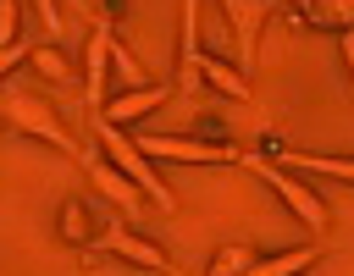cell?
<instances>
[{"label": "cell", "instance_id": "1", "mask_svg": "<svg viewBox=\"0 0 354 276\" xmlns=\"http://www.w3.org/2000/svg\"><path fill=\"white\" fill-rule=\"evenodd\" d=\"M238 166H249V171H254V177H260V182L293 210L299 226H310V232H326V226H332V210H326V199L310 188L304 171H288L277 155H238Z\"/></svg>", "mask_w": 354, "mask_h": 276}, {"label": "cell", "instance_id": "2", "mask_svg": "<svg viewBox=\"0 0 354 276\" xmlns=\"http://www.w3.org/2000/svg\"><path fill=\"white\" fill-rule=\"evenodd\" d=\"M94 138H100V149H105V155H111V160H116V166H122V171L149 193V204H155V210H177L171 188L160 182V171L149 166V155L138 149V138H127V132H122V121H111V116L100 110V116H94Z\"/></svg>", "mask_w": 354, "mask_h": 276}, {"label": "cell", "instance_id": "3", "mask_svg": "<svg viewBox=\"0 0 354 276\" xmlns=\"http://www.w3.org/2000/svg\"><path fill=\"white\" fill-rule=\"evenodd\" d=\"M0 116L17 127V132H28V138H39V144H50L55 155H77V144H72V132L61 127V116L44 105V99H33V94H6L0 99Z\"/></svg>", "mask_w": 354, "mask_h": 276}, {"label": "cell", "instance_id": "4", "mask_svg": "<svg viewBox=\"0 0 354 276\" xmlns=\"http://www.w3.org/2000/svg\"><path fill=\"white\" fill-rule=\"evenodd\" d=\"M138 149L149 160H188V166H232L238 149L227 138H166V132H138Z\"/></svg>", "mask_w": 354, "mask_h": 276}, {"label": "cell", "instance_id": "5", "mask_svg": "<svg viewBox=\"0 0 354 276\" xmlns=\"http://www.w3.org/2000/svg\"><path fill=\"white\" fill-rule=\"evenodd\" d=\"M83 171H88V182L111 199V210H122V215H133V210H155V204H149V193H144V188H138V182H133V177H127V171L100 149V138H94V149L83 155Z\"/></svg>", "mask_w": 354, "mask_h": 276}, {"label": "cell", "instance_id": "6", "mask_svg": "<svg viewBox=\"0 0 354 276\" xmlns=\"http://www.w3.org/2000/svg\"><path fill=\"white\" fill-rule=\"evenodd\" d=\"M88 248H94V254H122L127 265H144V270H177V265H171V254H160L149 237H138V232L122 221V210L105 221V232H100Z\"/></svg>", "mask_w": 354, "mask_h": 276}, {"label": "cell", "instance_id": "7", "mask_svg": "<svg viewBox=\"0 0 354 276\" xmlns=\"http://www.w3.org/2000/svg\"><path fill=\"white\" fill-rule=\"evenodd\" d=\"M199 55H205V33H199V0H183V39H177V94L199 88Z\"/></svg>", "mask_w": 354, "mask_h": 276}, {"label": "cell", "instance_id": "8", "mask_svg": "<svg viewBox=\"0 0 354 276\" xmlns=\"http://www.w3.org/2000/svg\"><path fill=\"white\" fill-rule=\"evenodd\" d=\"M105 61H111V22H94V33H88V55H83V105H88V116H100L105 110Z\"/></svg>", "mask_w": 354, "mask_h": 276}, {"label": "cell", "instance_id": "9", "mask_svg": "<svg viewBox=\"0 0 354 276\" xmlns=\"http://www.w3.org/2000/svg\"><path fill=\"white\" fill-rule=\"evenodd\" d=\"M177 94V83H138L133 94H122V99H105V116L111 121H133V116H155L166 99Z\"/></svg>", "mask_w": 354, "mask_h": 276}, {"label": "cell", "instance_id": "10", "mask_svg": "<svg viewBox=\"0 0 354 276\" xmlns=\"http://www.w3.org/2000/svg\"><path fill=\"white\" fill-rule=\"evenodd\" d=\"M271 6H277V0H221L227 22H232V33H238L243 61H254V33H260V22L271 17Z\"/></svg>", "mask_w": 354, "mask_h": 276}, {"label": "cell", "instance_id": "11", "mask_svg": "<svg viewBox=\"0 0 354 276\" xmlns=\"http://www.w3.org/2000/svg\"><path fill=\"white\" fill-rule=\"evenodd\" d=\"M282 166H293V171H304L310 182L315 177H337V182H354V160H343V155H304V149H271Z\"/></svg>", "mask_w": 354, "mask_h": 276}, {"label": "cell", "instance_id": "12", "mask_svg": "<svg viewBox=\"0 0 354 276\" xmlns=\"http://www.w3.org/2000/svg\"><path fill=\"white\" fill-rule=\"evenodd\" d=\"M199 77H205L210 88H221L227 99H254V88H249V77H243L238 66H227L221 55H210V50L199 55Z\"/></svg>", "mask_w": 354, "mask_h": 276}, {"label": "cell", "instance_id": "13", "mask_svg": "<svg viewBox=\"0 0 354 276\" xmlns=\"http://www.w3.org/2000/svg\"><path fill=\"white\" fill-rule=\"evenodd\" d=\"M299 22L326 28V33L354 28V0H299Z\"/></svg>", "mask_w": 354, "mask_h": 276}, {"label": "cell", "instance_id": "14", "mask_svg": "<svg viewBox=\"0 0 354 276\" xmlns=\"http://www.w3.org/2000/svg\"><path fill=\"white\" fill-rule=\"evenodd\" d=\"M310 265H315V243L288 248V254H271V259H260V254H254L249 276H293V270H310Z\"/></svg>", "mask_w": 354, "mask_h": 276}, {"label": "cell", "instance_id": "15", "mask_svg": "<svg viewBox=\"0 0 354 276\" xmlns=\"http://www.w3.org/2000/svg\"><path fill=\"white\" fill-rule=\"evenodd\" d=\"M61 237H66V243H77V248H88V243H94V221H88V204H83V199H72V204L61 210Z\"/></svg>", "mask_w": 354, "mask_h": 276}, {"label": "cell", "instance_id": "16", "mask_svg": "<svg viewBox=\"0 0 354 276\" xmlns=\"http://www.w3.org/2000/svg\"><path fill=\"white\" fill-rule=\"evenodd\" d=\"M33 66H39L50 83H66V77H72V66H66V55H61L55 44H39V50H33Z\"/></svg>", "mask_w": 354, "mask_h": 276}, {"label": "cell", "instance_id": "17", "mask_svg": "<svg viewBox=\"0 0 354 276\" xmlns=\"http://www.w3.org/2000/svg\"><path fill=\"white\" fill-rule=\"evenodd\" d=\"M249 265H254V254H249V248H221L205 270H210V276H238V270H249Z\"/></svg>", "mask_w": 354, "mask_h": 276}, {"label": "cell", "instance_id": "18", "mask_svg": "<svg viewBox=\"0 0 354 276\" xmlns=\"http://www.w3.org/2000/svg\"><path fill=\"white\" fill-rule=\"evenodd\" d=\"M17 28H22V11H17V0H0V44H17V39H22Z\"/></svg>", "mask_w": 354, "mask_h": 276}, {"label": "cell", "instance_id": "19", "mask_svg": "<svg viewBox=\"0 0 354 276\" xmlns=\"http://www.w3.org/2000/svg\"><path fill=\"white\" fill-rule=\"evenodd\" d=\"M33 50H28V39H17V44H0V77H11L22 61H28Z\"/></svg>", "mask_w": 354, "mask_h": 276}, {"label": "cell", "instance_id": "20", "mask_svg": "<svg viewBox=\"0 0 354 276\" xmlns=\"http://www.w3.org/2000/svg\"><path fill=\"white\" fill-rule=\"evenodd\" d=\"M33 11H39V22L50 28V39H61V0H33Z\"/></svg>", "mask_w": 354, "mask_h": 276}, {"label": "cell", "instance_id": "21", "mask_svg": "<svg viewBox=\"0 0 354 276\" xmlns=\"http://www.w3.org/2000/svg\"><path fill=\"white\" fill-rule=\"evenodd\" d=\"M337 50H343V66L354 77V28H337Z\"/></svg>", "mask_w": 354, "mask_h": 276}]
</instances>
